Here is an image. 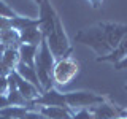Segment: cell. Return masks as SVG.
Listing matches in <instances>:
<instances>
[{"label": "cell", "mask_w": 127, "mask_h": 119, "mask_svg": "<svg viewBox=\"0 0 127 119\" xmlns=\"http://www.w3.org/2000/svg\"><path fill=\"white\" fill-rule=\"evenodd\" d=\"M6 98H8V105L10 106H24V108H26V106H32L30 103L19 94L18 89H10L8 94H6Z\"/></svg>", "instance_id": "15"}, {"label": "cell", "mask_w": 127, "mask_h": 119, "mask_svg": "<svg viewBox=\"0 0 127 119\" xmlns=\"http://www.w3.org/2000/svg\"><path fill=\"white\" fill-rule=\"evenodd\" d=\"M6 106H10V105H8V98H6V95L0 94V110L6 108Z\"/></svg>", "instance_id": "20"}, {"label": "cell", "mask_w": 127, "mask_h": 119, "mask_svg": "<svg viewBox=\"0 0 127 119\" xmlns=\"http://www.w3.org/2000/svg\"><path fill=\"white\" fill-rule=\"evenodd\" d=\"M71 119H94L92 113L89 110H79V111H75Z\"/></svg>", "instance_id": "17"}, {"label": "cell", "mask_w": 127, "mask_h": 119, "mask_svg": "<svg viewBox=\"0 0 127 119\" xmlns=\"http://www.w3.org/2000/svg\"><path fill=\"white\" fill-rule=\"evenodd\" d=\"M108 97L92 90H73V92H65V103L71 111L79 110H91L95 105H100Z\"/></svg>", "instance_id": "4"}, {"label": "cell", "mask_w": 127, "mask_h": 119, "mask_svg": "<svg viewBox=\"0 0 127 119\" xmlns=\"http://www.w3.org/2000/svg\"><path fill=\"white\" fill-rule=\"evenodd\" d=\"M114 70H124V68H127V56L124 59H122V60H119L118 63H114Z\"/></svg>", "instance_id": "19"}, {"label": "cell", "mask_w": 127, "mask_h": 119, "mask_svg": "<svg viewBox=\"0 0 127 119\" xmlns=\"http://www.w3.org/2000/svg\"><path fill=\"white\" fill-rule=\"evenodd\" d=\"M79 62L76 59L70 57H64L56 60L54 68H53V83L56 86H67L76 78V75L79 73Z\"/></svg>", "instance_id": "5"}, {"label": "cell", "mask_w": 127, "mask_h": 119, "mask_svg": "<svg viewBox=\"0 0 127 119\" xmlns=\"http://www.w3.org/2000/svg\"><path fill=\"white\" fill-rule=\"evenodd\" d=\"M3 119H14V118H3Z\"/></svg>", "instance_id": "25"}, {"label": "cell", "mask_w": 127, "mask_h": 119, "mask_svg": "<svg viewBox=\"0 0 127 119\" xmlns=\"http://www.w3.org/2000/svg\"><path fill=\"white\" fill-rule=\"evenodd\" d=\"M19 38H21V43H26V45H32V46H38L43 40V35L40 32L38 26H30L26 27V29L19 30Z\"/></svg>", "instance_id": "11"}, {"label": "cell", "mask_w": 127, "mask_h": 119, "mask_svg": "<svg viewBox=\"0 0 127 119\" xmlns=\"http://www.w3.org/2000/svg\"><path fill=\"white\" fill-rule=\"evenodd\" d=\"M124 118H127V108H124Z\"/></svg>", "instance_id": "23"}, {"label": "cell", "mask_w": 127, "mask_h": 119, "mask_svg": "<svg viewBox=\"0 0 127 119\" xmlns=\"http://www.w3.org/2000/svg\"><path fill=\"white\" fill-rule=\"evenodd\" d=\"M54 63H56V59L53 53L49 51V48H48L46 40L43 38L41 43L38 45L37 56H35V71H37V76H38L40 84H41L43 92L54 87V83H53Z\"/></svg>", "instance_id": "2"}, {"label": "cell", "mask_w": 127, "mask_h": 119, "mask_svg": "<svg viewBox=\"0 0 127 119\" xmlns=\"http://www.w3.org/2000/svg\"><path fill=\"white\" fill-rule=\"evenodd\" d=\"M16 16H19V14L16 13L13 8H10V6H8L5 2H2V0H0V18L13 19V18H16Z\"/></svg>", "instance_id": "16"}, {"label": "cell", "mask_w": 127, "mask_h": 119, "mask_svg": "<svg viewBox=\"0 0 127 119\" xmlns=\"http://www.w3.org/2000/svg\"><path fill=\"white\" fill-rule=\"evenodd\" d=\"M0 119H3V118H2V116H0Z\"/></svg>", "instance_id": "26"}, {"label": "cell", "mask_w": 127, "mask_h": 119, "mask_svg": "<svg viewBox=\"0 0 127 119\" xmlns=\"http://www.w3.org/2000/svg\"><path fill=\"white\" fill-rule=\"evenodd\" d=\"M37 49L38 46H32V45H26L21 43L18 48V54H19V62H22L27 67H33L35 68V56H37Z\"/></svg>", "instance_id": "13"}, {"label": "cell", "mask_w": 127, "mask_h": 119, "mask_svg": "<svg viewBox=\"0 0 127 119\" xmlns=\"http://www.w3.org/2000/svg\"><path fill=\"white\" fill-rule=\"evenodd\" d=\"M92 113L94 119H118V118H124V110L119 108L118 105H114L113 102L105 100L100 105H95L89 110Z\"/></svg>", "instance_id": "7"}, {"label": "cell", "mask_w": 127, "mask_h": 119, "mask_svg": "<svg viewBox=\"0 0 127 119\" xmlns=\"http://www.w3.org/2000/svg\"><path fill=\"white\" fill-rule=\"evenodd\" d=\"M127 56V33L122 37V40L119 41V45L118 48L114 51H111L110 54H106V56H102V57H97L95 59V62L97 63H100V62H110V63H118L119 60H122Z\"/></svg>", "instance_id": "10"}, {"label": "cell", "mask_w": 127, "mask_h": 119, "mask_svg": "<svg viewBox=\"0 0 127 119\" xmlns=\"http://www.w3.org/2000/svg\"><path fill=\"white\" fill-rule=\"evenodd\" d=\"M127 33V24L121 22H97L84 27L75 35V43H81L94 51L97 57L110 54Z\"/></svg>", "instance_id": "1"}, {"label": "cell", "mask_w": 127, "mask_h": 119, "mask_svg": "<svg viewBox=\"0 0 127 119\" xmlns=\"http://www.w3.org/2000/svg\"><path fill=\"white\" fill-rule=\"evenodd\" d=\"M19 45H21V38H19L18 30H14L13 27H11V29L0 30V46H2L3 49H5V48L18 49Z\"/></svg>", "instance_id": "12"}, {"label": "cell", "mask_w": 127, "mask_h": 119, "mask_svg": "<svg viewBox=\"0 0 127 119\" xmlns=\"http://www.w3.org/2000/svg\"><path fill=\"white\" fill-rule=\"evenodd\" d=\"M124 90H127V83H126V86H124Z\"/></svg>", "instance_id": "24"}, {"label": "cell", "mask_w": 127, "mask_h": 119, "mask_svg": "<svg viewBox=\"0 0 127 119\" xmlns=\"http://www.w3.org/2000/svg\"><path fill=\"white\" fill-rule=\"evenodd\" d=\"M32 106H67L65 103V94L59 92L56 87L49 90H45L30 103Z\"/></svg>", "instance_id": "8"}, {"label": "cell", "mask_w": 127, "mask_h": 119, "mask_svg": "<svg viewBox=\"0 0 127 119\" xmlns=\"http://www.w3.org/2000/svg\"><path fill=\"white\" fill-rule=\"evenodd\" d=\"M43 119H46V118H43Z\"/></svg>", "instance_id": "27"}, {"label": "cell", "mask_w": 127, "mask_h": 119, "mask_svg": "<svg viewBox=\"0 0 127 119\" xmlns=\"http://www.w3.org/2000/svg\"><path fill=\"white\" fill-rule=\"evenodd\" d=\"M35 108L46 119H71L75 113L68 106H35Z\"/></svg>", "instance_id": "9"}, {"label": "cell", "mask_w": 127, "mask_h": 119, "mask_svg": "<svg viewBox=\"0 0 127 119\" xmlns=\"http://www.w3.org/2000/svg\"><path fill=\"white\" fill-rule=\"evenodd\" d=\"M8 90H10V86H8V78L0 76V94L6 95Z\"/></svg>", "instance_id": "18"}, {"label": "cell", "mask_w": 127, "mask_h": 119, "mask_svg": "<svg viewBox=\"0 0 127 119\" xmlns=\"http://www.w3.org/2000/svg\"><path fill=\"white\" fill-rule=\"evenodd\" d=\"M14 71L19 75L22 79H26V81H29L30 84H33L37 89H40L43 92V89H41V84H40V81H38V76H37V71H35L33 67H27V65H24L22 62H19L18 65H16V68Z\"/></svg>", "instance_id": "14"}, {"label": "cell", "mask_w": 127, "mask_h": 119, "mask_svg": "<svg viewBox=\"0 0 127 119\" xmlns=\"http://www.w3.org/2000/svg\"><path fill=\"white\" fill-rule=\"evenodd\" d=\"M33 2H35V3H37V5H40V3H41V2H43V0H33Z\"/></svg>", "instance_id": "22"}, {"label": "cell", "mask_w": 127, "mask_h": 119, "mask_svg": "<svg viewBox=\"0 0 127 119\" xmlns=\"http://www.w3.org/2000/svg\"><path fill=\"white\" fill-rule=\"evenodd\" d=\"M40 8V16H38V29L41 32L43 38H46L51 32L54 30L56 26V19H57V11L54 10L51 0H43L41 3L38 5Z\"/></svg>", "instance_id": "6"}, {"label": "cell", "mask_w": 127, "mask_h": 119, "mask_svg": "<svg viewBox=\"0 0 127 119\" xmlns=\"http://www.w3.org/2000/svg\"><path fill=\"white\" fill-rule=\"evenodd\" d=\"M45 40H46L48 48H49V51L53 53L56 60L64 59V57H70L71 53H73V48H71V43H70V40L65 33V29H64L61 16H57L54 30L51 32Z\"/></svg>", "instance_id": "3"}, {"label": "cell", "mask_w": 127, "mask_h": 119, "mask_svg": "<svg viewBox=\"0 0 127 119\" xmlns=\"http://www.w3.org/2000/svg\"><path fill=\"white\" fill-rule=\"evenodd\" d=\"M87 2H89V5L92 6V8H95V10H98V8L102 6L103 0H87Z\"/></svg>", "instance_id": "21"}]
</instances>
